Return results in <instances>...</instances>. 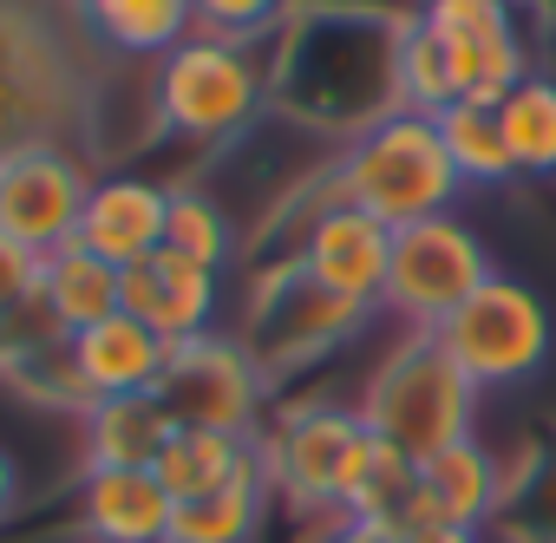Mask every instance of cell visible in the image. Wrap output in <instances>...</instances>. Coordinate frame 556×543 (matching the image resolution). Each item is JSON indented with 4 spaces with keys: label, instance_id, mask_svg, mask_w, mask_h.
I'll list each match as a JSON object with an SVG mask.
<instances>
[{
    "label": "cell",
    "instance_id": "1",
    "mask_svg": "<svg viewBox=\"0 0 556 543\" xmlns=\"http://www.w3.org/2000/svg\"><path fill=\"white\" fill-rule=\"evenodd\" d=\"M118 60L79 21V0H0V151L99 131Z\"/></svg>",
    "mask_w": 556,
    "mask_h": 543
},
{
    "label": "cell",
    "instance_id": "2",
    "mask_svg": "<svg viewBox=\"0 0 556 543\" xmlns=\"http://www.w3.org/2000/svg\"><path fill=\"white\" fill-rule=\"evenodd\" d=\"M478 400L484 393L458 374V361L439 348V334L406 328L361 380L354 413L387 452L426 465V458L452 452L458 439H478Z\"/></svg>",
    "mask_w": 556,
    "mask_h": 543
},
{
    "label": "cell",
    "instance_id": "3",
    "mask_svg": "<svg viewBox=\"0 0 556 543\" xmlns=\"http://www.w3.org/2000/svg\"><path fill=\"white\" fill-rule=\"evenodd\" d=\"M144 99H151V131L170 144H197V151L242 144L275 99L268 47H229L190 34L151 66Z\"/></svg>",
    "mask_w": 556,
    "mask_h": 543
},
{
    "label": "cell",
    "instance_id": "4",
    "mask_svg": "<svg viewBox=\"0 0 556 543\" xmlns=\"http://www.w3.org/2000/svg\"><path fill=\"white\" fill-rule=\"evenodd\" d=\"M315 197L354 203L387 229H406V223L445 216L465 197V177L445 157V138L426 112H387L374 131H361L328 157V177L315 184Z\"/></svg>",
    "mask_w": 556,
    "mask_h": 543
},
{
    "label": "cell",
    "instance_id": "5",
    "mask_svg": "<svg viewBox=\"0 0 556 543\" xmlns=\"http://www.w3.org/2000/svg\"><path fill=\"white\" fill-rule=\"evenodd\" d=\"M262 445V471L275 504H289L295 517H321V510H348L380 439L361 426L354 406H295L282 419H262L255 432Z\"/></svg>",
    "mask_w": 556,
    "mask_h": 543
},
{
    "label": "cell",
    "instance_id": "6",
    "mask_svg": "<svg viewBox=\"0 0 556 543\" xmlns=\"http://www.w3.org/2000/svg\"><path fill=\"white\" fill-rule=\"evenodd\" d=\"M367 321H374V308L341 302L321 282H308L302 255H282V262H268V268L249 276V328H242V341H249V354L262 361L268 380L308 374L315 361L348 348Z\"/></svg>",
    "mask_w": 556,
    "mask_h": 543
},
{
    "label": "cell",
    "instance_id": "7",
    "mask_svg": "<svg viewBox=\"0 0 556 543\" xmlns=\"http://www.w3.org/2000/svg\"><path fill=\"white\" fill-rule=\"evenodd\" d=\"M491 276H497V262H491L484 236L458 210H445V216H426V223L393 229V268H387L380 308L400 328L439 334Z\"/></svg>",
    "mask_w": 556,
    "mask_h": 543
},
{
    "label": "cell",
    "instance_id": "8",
    "mask_svg": "<svg viewBox=\"0 0 556 543\" xmlns=\"http://www.w3.org/2000/svg\"><path fill=\"white\" fill-rule=\"evenodd\" d=\"M439 348L458 361V374L478 387V393H510V387H530L543 367H549V348H556V321L543 308V295L517 276H491L445 328H439Z\"/></svg>",
    "mask_w": 556,
    "mask_h": 543
},
{
    "label": "cell",
    "instance_id": "9",
    "mask_svg": "<svg viewBox=\"0 0 556 543\" xmlns=\"http://www.w3.org/2000/svg\"><path fill=\"white\" fill-rule=\"evenodd\" d=\"M268 374L262 361L249 354L242 334H190V341H170V361H164V380H157V400L170 406L177 426H203V432H242L255 439L262 419H268Z\"/></svg>",
    "mask_w": 556,
    "mask_h": 543
},
{
    "label": "cell",
    "instance_id": "10",
    "mask_svg": "<svg viewBox=\"0 0 556 543\" xmlns=\"http://www.w3.org/2000/svg\"><path fill=\"white\" fill-rule=\"evenodd\" d=\"M92 184H99L92 157H79L66 144H14V151H0V236L27 242L34 255L66 249L79 236Z\"/></svg>",
    "mask_w": 556,
    "mask_h": 543
},
{
    "label": "cell",
    "instance_id": "11",
    "mask_svg": "<svg viewBox=\"0 0 556 543\" xmlns=\"http://www.w3.org/2000/svg\"><path fill=\"white\" fill-rule=\"evenodd\" d=\"M413 21L445 47L458 73V99L497 105L517 79H530V47L510 0H419Z\"/></svg>",
    "mask_w": 556,
    "mask_h": 543
},
{
    "label": "cell",
    "instance_id": "12",
    "mask_svg": "<svg viewBox=\"0 0 556 543\" xmlns=\"http://www.w3.org/2000/svg\"><path fill=\"white\" fill-rule=\"evenodd\" d=\"M302 268L308 282H321L328 295L341 302H361L380 315V295H387V268H393V229L354 203H328L315 197V216L302 229Z\"/></svg>",
    "mask_w": 556,
    "mask_h": 543
},
{
    "label": "cell",
    "instance_id": "13",
    "mask_svg": "<svg viewBox=\"0 0 556 543\" xmlns=\"http://www.w3.org/2000/svg\"><path fill=\"white\" fill-rule=\"evenodd\" d=\"M164 223H170V184H157L144 171H99L73 242H86L112 268H131L164 249Z\"/></svg>",
    "mask_w": 556,
    "mask_h": 543
},
{
    "label": "cell",
    "instance_id": "14",
    "mask_svg": "<svg viewBox=\"0 0 556 543\" xmlns=\"http://www.w3.org/2000/svg\"><path fill=\"white\" fill-rule=\"evenodd\" d=\"M216 268H197L184 262L177 249H157L131 268H118V308L151 321L164 341H190V334H210L216 328Z\"/></svg>",
    "mask_w": 556,
    "mask_h": 543
},
{
    "label": "cell",
    "instance_id": "15",
    "mask_svg": "<svg viewBox=\"0 0 556 543\" xmlns=\"http://www.w3.org/2000/svg\"><path fill=\"white\" fill-rule=\"evenodd\" d=\"M510 504V484H504V458L484 445V439H458L452 452L426 458L419 465V523H465V530H484L497 523ZM413 523V530H419Z\"/></svg>",
    "mask_w": 556,
    "mask_h": 543
},
{
    "label": "cell",
    "instance_id": "16",
    "mask_svg": "<svg viewBox=\"0 0 556 543\" xmlns=\"http://www.w3.org/2000/svg\"><path fill=\"white\" fill-rule=\"evenodd\" d=\"M164 361H170V341L138 321V315H105L92 321L86 334H73V367L86 380L92 400H125V393H157L164 380Z\"/></svg>",
    "mask_w": 556,
    "mask_h": 543
},
{
    "label": "cell",
    "instance_id": "17",
    "mask_svg": "<svg viewBox=\"0 0 556 543\" xmlns=\"http://www.w3.org/2000/svg\"><path fill=\"white\" fill-rule=\"evenodd\" d=\"M177 497L157 471H86L79 478V530L92 543H164Z\"/></svg>",
    "mask_w": 556,
    "mask_h": 543
},
{
    "label": "cell",
    "instance_id": "18",
    "mask_svg": "<svg viewBox=\"0 0 556 543\" xmlns=\"http://www.w3.org/2000/svg\"><path fill=\"white\" fill-rule=\"evenodd\" d=\"M177 419L157 393H125V400H99L79 419V445H86V471H151L170 445Z\"/></svg>",
    "mask_w": 556,
    "mask_h": 543
},
{
    "label": "cell",
    "instance_id": "19",
    "mask_svg": "<svg viewBox=\"0 0 556 543\" xmlns=\"http://www.w3.org/2000/svg\"><path fill=\"white\" fill-rule=\"evenodd\" d=\"M79 21L118 66H157L197 34V0H79Z\"/></svg>",
    "mask_w": 556,
    "mask_h": 543
},
{
    "label": "cell",
    "instance_id": "20",
    "mask_svg": "<svg viewBox=\"0 0 556 543\" xmlns=\"http://www.w3.org/2000/svg\"><path fill=\"white\" fill-rule=\"evenodd\" d=\"M40 315L66 341L86 334L92 321L118 315V268L105 255H92L86 242H66V249L40 255Z\"/></svg>",
    "mask_w": 556,
    "mask_h": 543
},
{
    "label": "cell",
    "instance_id": "21",
    "mask_svg": "<svg viewBox=\"0 0 556 543\" xmlns=\"http://www.w3.org/2000/svg\"><path fill=\"white\" fill-rule=\"evenodd\" d=\"M151 471H157V484H164L177 504H190V497H210V491H223V484H236V478L262 471V445H255V439H242V432L177 426V432H170V445H164V458H157Z\"/></svg>",
    "mask_w": 556,
    "mask_h": 543
},
{
    "label": "cell",
    "instance_id": "22",
    "mask_svg": "<svg viewBox=\"0 0 556 543\" xmlns=\"http://www.w3.org/2000/svg\"><path fill=\"white\" fill-rule=\"evenodd\" d=\"M268 504H275L268 471H249V478H236V484H223V491H210V497L177 504L164 543H255Z\"/></svg>",
    "mask_w": 556,
    "mask_h": 543
},
{
    "label": "cell",
    "instance_id": "23",
    "mask_svg": "<svg viewBox=\"0 0 556 543\" xmlns=\"http://www.w3.org/2000/svg\"><path fill=\"white\" fill-rule=\"evenodd\" d=\"M439 138H445V157L458 164L465 184H517V164H510V144H504V125H497V105L484 99H452L445 112H432Z\"/></svg>",
    "mask_w": 556,
    "mask_h": 543
},
{
    "label": "cell",
    "instance_id": "24",
    "mask_svg": "<svg viewBox=\"0 0 556 543\" xmlns=\"http://www.w3.org/2000/svg\"><path fill=\"white\" fill-rule=\"evenodd\" d=\"M497 125H504V144H510L517 177H536V184L556 177V79L549 73L517 79L497 99Z\"/></svg>",
    "mask_w": 556,
    "mask_h": 543
},
{
    "label": "cell",
    "instance_id": "25",
    "mask_svg": "<svg viewBox=\"0 0 556 543\" xmlns=\"http://www.w3.org/2000/svg\"><path fill=\"white\" fill-rule=\"evenodd\" d=\"M164 249H177L184 262H197V268H223L236 262V216L210 197V190H197V184H177L170 190V223H164Z\"/></svg>",
    "mask_w": 556,
    "mask_h": 543
},
{
    "label": "cell",
    "instance_id": "26",
    "mask_svg": "<svg viewBox=\"0 0 556 543\" xmlns=\"http://www.w3.org/2000/svg\"><path fill=\"white\" fill-rule=\"evenodd\" d=\"M458 99V73H452V60H445V47L413 21L406 27V40H400V105L406 112H445Z\"/></svg>",
    "mask_w": 556,
    "mask_h": 543
},
{
    "label": "cell",
    "instance_id": "27",
    "mask_svg": "<svg viewBox=\"0 0 556 543\" xmlns=\"http://www.w3.org/2000/svg\"><path fill=\"white\" fill-rule=\"evenodd\" d=\"M289 14L295 0H197V34L229 40V47H275Z\"/></svg>",
    "mask_w": 556,
    "mask_h": 543
},
{
    "label": "cell",
    "instance_id": "28",
    "mask_svg": "<svg viewBox=\"0 0 556 543\" xmlns=\"http://www.w3.org/2000/svg\"><path fill=\"white\" fill-rule=\"evenodd\" d=\"M40 308V255L14 236H0V328Z\"/></svg>",
    "mask_w": 556,
    "mask_h": 543
},
{
    "label": "cell",
    "instance_id": "29",
    "mask_svg": "<svg viewBox=\"0 0 556 543\" xmlns=\"http://www.w3.org/2000/svg\"><path fill=\"white\" fill-rule=\"evenodd\" d=\"M295 543H406V530H393L380 517H361V510H321V517H302Z\"/></svg>",
    "mask_w": 556,
    "mask_h": 543
},
{
    "label": "cell",
    "instance_id": "30",
    "mask_svg": "<svg viewBox=\"0 0 556 543\" xmlns=\"http://www.w3.org/2000/svg\"><path fill=\"white\" fill-rule=\"evenodd\" d=\"M406 543H484V530H465V523H419V530H406Z\"/></svg>",
    "mask_w": 556,
    "mask_h": 543
},
{
    "label": "cell",
    "instance_id": "31",
    "mask_svg": "<svg viewBox=\"0 0 556 543\" xmlns=\"http://www.w3.org/2000/svg\"><path fill=\"white\" fill-rule=\"evenodd\" d=\"M21 510V465L8 458V445H0V523H8Z\"/></svg>",
    "mask_w": 556,
    "mask_h": 543
}]
</instances>
